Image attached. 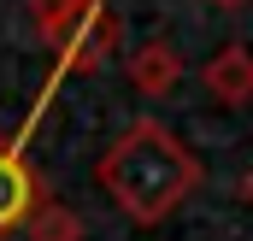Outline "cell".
<instances>
[{
  "label": "cell",
  "instance_id": "8",
  "mask_svg": "<svg viewBox=\"0 0 253 241\" xmlns=\"http://www.w3.org/2000/svg\"><path fill=\"white\" fill-rule=\"evenodd\" d=\"M206 6H224V12H242L248 0H206Z\"/></svg>",
  "mask_w": 253,
  "mask_h": 241
},
{
  "label": "cell",
  "instance_id": "7",
  "mask_svg": "<svg viewBox=\"0 0 253 241\" xmlns=\"http://www.w3.org/2000/svg\"><path fill=\"white\" fill-rule=\"evenodd\" d=\"M77 6H83V0H30V24H36V36H42L47 47L59 41V30L71 24V12H77Z\"/></svg>",
  "mask_w": 253,
  "mask_h": 241
},
{
  "label": "cell",
  "instance_id": "5",
  "mask_svg": "<svg viewBox=\"0 0 253 241\" xmlns=\"http://www.w3.org/2000/svg\"><path fill=\"white\" fill-rule=\"evenodd\" d=\"M200 88L218 100V106H248L253 100V47L242 41H230V47H218L206 71H200Z\"/></svg>",
  "mask_w": 253,
  "mask_h": 241
},
{
  "label": "cell",
  "instance_id": "4",
  "mask_svg": "<svg viewBox=\"0 0 253 241\" xmlns=\"http://www.w3.org/2000/svg\"><path fill=\"white\" fill-rule=\"evenodd\" d=\"M124 71H129V88H135V94L165 100V94H177V82H183V53L153 36V41H141V47L124 59Z\"/></svg>",
  "mask_w": 253,
  "mask_h": 241
},
{
  "label": "cell",
  "instance_id": "2",
  "mask_svg": "<svg viewBox=\"0 0 253 241\" xmlns=\"http://www.w3.org/2000/svg\"><path fill=\"white\" fill-rule=\"evenodd\" d=\"M118 47H124V18L106 0H83L71 12V24L59 30V41H53V77H47V88H42L36 106H47V94H53L59 77H88V71H100V65L112 59Z\"/></svg>",
  "mask_w": 253,
  "mask_h": 241
},
{
  "label": "cell",
  "instance_id": "9",
  "mask_svg": "<svg viewBox=\"0 0 253 241\" xmlns=\"http://www.w3.org/2000/svg\"><path fill=\"white\" fill-rule=\"evenodd\" d=\"M242 200H248V206H253V171H248V177H242Z\"/></svg>",
  "mask_w": 253,
  "mask_h": 241
},
{
  "label": "cell",
  "instance_id": "1",
  "mask_svg": "<svg viewBox=\"0 0 253 241\" xmlns=\"http://www.w3.org/2000/svg\"><path fill=\"white\" fill-rule=\"evenodd\" d=\"M100 188L118 200V212H124L129 224H159V218H171L183 200L194 194V182H200V165H194V153L165 129L159 118H135L100 153Z\"/></svg>",
  "mask_w": 253,
  "mask_h": 241
},
{
  "label": "cell",
  "instance_id": "6",
  "mask_svg": "<svg viewBox=\"0 0 253 241\" xmlns=\"http://www.w3.org/2000/svg\"><path fill=\"white\" fill-rule=\"evenodd\" d=\"M24 236L30 241H83L88 230H83V218L71 212V206H59V200H47L30 224H24Z\"/></svg>",
  "mask_w": 253,
  "mask_h": 241
},
{
  "label": "cell",
  "instance_id": "3",
  "mask_svg": "<svg viewBox=\"0 0 253 241\" xmlns=\"http://www.w3.org/2000/svg\"><path fill=\"white\" fill-rule=\"evenodd\" d=\"M42 206H47V182H42V171L24 159L18 141L0 135V241L24 236V224H30Z\"/></svg>",
  "mask_w": 253,
  "mask_h": 241
}]
</instances>
